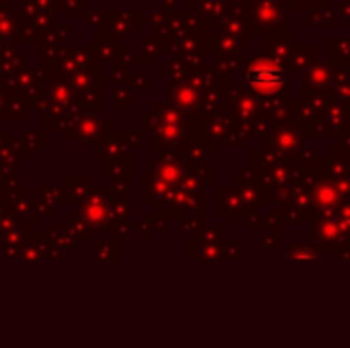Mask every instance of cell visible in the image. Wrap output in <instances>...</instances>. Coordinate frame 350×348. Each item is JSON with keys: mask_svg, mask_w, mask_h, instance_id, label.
Wrapping results in <instances>:
<instances>
[{"mask_svg": "<svg viewBox=\"0 0 350 348\" xmlns=\"http://www.w3.org/2000/svg\"><path fill=\"white\" fill-rule=\"evenodd\" d=\"M248 82L260 92H273L281 88L283 72L273 64H254L248 68Z\"/></svg>", "mask_w": 350, "mask_h": 348, "instance_id": "cell-1", "label": "cell"}]
</instances>
